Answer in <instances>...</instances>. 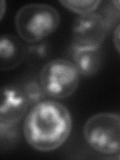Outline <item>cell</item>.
Masks as SVG:
<instances>
[{
  "mask_svg": "<svg viewBox=\"0 0 120 160\" xmlns=\"http://www.w3.org/2000/svg\"><path fill=\"white\" fill-rule=\"evenodd\" d=\"M26 54L30 60H41L48 54V45L46 43L35 44L26 49Z\"/></svg>",
  "mask_w": 120,
  "mask_h": 160,
  "instance_id": "13",
  "label": "cell"
},
{
  "mask_svg": "<svg viewBox=\"0 0 120 160\" xmlns=\"http://www.w3.org/2000/svg\"><path fill=\"white\" fill-rule=\"evenodd\" d=\"M39 82L46 96L64 99L72 95L80 82V73L71 60L56 58L42 67Z\"/></svg>",
  "mask_w": 120,
  "mask_h": 160,
  "instance_id": "4",
  "label": "cell"
},
{
  "mask_svg": "<svg viewBox=\"0 0 120 160\" xmlns=\"http://www.w3.org/2000/svg\"><path fill=\"white\" fill-rule=\"evenodd\" d=\"M113 43L117 52H119V25H116V28L113 33Z\"/></svg>",
  "mask_w": 120,
  "mask_h": 160,
  "instance_id": "14",
  "label": "cell"
},
{
  "mask_svg": "<svg viewBox=\"0 0 120 160\" xmlns=\"http://www.w3.org/2000/svg\"><path fill=\"white\" fill-rule=\"evenodd\" d=\"M60 24V15L53 6L30 3L19 8L15 28L19 37L28 43H38L51 35Z\"/></svg>",
  "mask_w": 120,
  "mask_h": 160,
  "instance_id": "2",
  "label": "cell"
},
{
  "mask_svg": "<svg viewBox=\"0 0 120 160\" xmlns=\"http://www.w3.org/2000/svg\"><path fill=\"white\" fill-rule=\"evenodd\" d=\"M26 47L14 35H0V70L11 71L23 62Z\"/></svg>",
  "mask_w": 120,
  "mask_h": 160,
  "instance_id": "8",
  "label": "cell"
},
{
  "mask_svg": "<svg viewBox=\"0 0 120 160\" xmlns=\"http://www.w3.org/2000/svg\"><path fill=\"white\" fill-rule=\"evenodd\" d=\"M28 108V100L20 86L8 84L0 87V121L19 123Z\"/></svg>",
  "mask_w": 120,
  "mask_h": 160,
  "instance_id": "6",
  "label": "cell"
},
{
  "mask_svg": "<svg viewBox=\"0 0 120 160\" xmlns=\"http://www.w3.org/2000/svg\"><path fill=\"white\" fill-rule=\"evenodd\" d=\"M107 31L106 25L97 12L80 15L72 25L73 42L84 46H100Z\"/></svg>",
  "mask_w": 120,
  "mask_h": 160,
  "instance_id": "5",
  "label": "cell"
},
{
  "mask_svg": "<svg viewBox=\"0 0 120 160\" xmlns=\"http://www.w3.org/2000/svg\"><path fill=\"white\" fill-rule=\"evenodd\" d=\"M83 136L92 149L104 155H119L120 116L101 112L88 118L83 126Z\"/></svg>",
  "mask_w": 120,
  "mask_h": 160,
  "instance_id": "3",
  "label": "cell"
},
{
  "mask_svg": "<svg viewBox=\"0 0 120 160\" xmlns=\"http://www.w3.org/2000/svg\"><path fill=\"white\" fill-rule=\"evenodd\" d=\"M20 141L19 123L0 121V151H6L17 146Z\"/></svg>",
  "mask_w": 120,
  "mask_h": 160,
  "instance_id": "9",
  "label": "cell"
},
{
  "mask_svg": "<svg viewBox=\"0 0 120 160\" xmlns=\"http://www.w3.org/2000/svg\"><path fill=\"white\" fill-rule=\"evenodd\" d=\"M69 55L79 73L84 76H93L101 67L100 46H84L73 42L69 49Z\"/></svg>",
  "mask_w": 120,
  "mask_h": 160,
  "instance_id": "7",
  "label": "cell"
},
{
  "mask_svg": "<svg viewBox=\"0 0 120 160\" xmlns=\"http://www.w3.org/2000/svg\"><path fill=\"white\" fill-rule=\"evenodd\" d=\"M23 92L26 96L29 106L30 105H35L39 102L43 101L46 97V94L43 91V89L40 85V82L37 80H29V81H25L21 86Z\"/></svg>",
  "mask_w": 120,
  "mask_h": 160,
  "instance_id": "11",
  "label": "cell"
},
{
  "mask_svg": "<svg viewBox=\"0 0 120 160\" xmlns=\"http://www.w3.org/2000/svg\"><path fill=\"white\" fill-rule=\"evenodd\" d=\"M102 4H103V7L97 13L103 19L105 25H106L107 30H109L110 27L113 26L114 24L118 25L119 16H120L119 2L118 1H107L104 3L102 2Z\"/></svg>",
  "mask_w": 120,
  "mask_h": 160,
  "instance_id": "12",
  "label": "cell"
},
{
  "mask_svg": "<svg viewBox=\"0 0 120 160\" xmlns=\"http://www.w3.org/2000/svg\"><path fill=\"white\" fill-rule=\"evenodd\" d=\"M102 1L100 0H81V1H74V0H60L59 3L66 7L68 10L75 12L79 15H86L93 13L96 10Z\"/></svg>",
  "mask_w": 120,
  "mask_h": 160,
  "instance_id": "10",
  "label": "cell"
},
{
  "mask_svg": "<svg viewBox=\"0 0 120 160\" xmlns=\"http://www.w3.org/2000/svg\"><path fill=\"white\" fill-rule=\"evenodd\" d=\"M72 118L63 104L43 100L32 106L23 124V134L30 147L48 152L59 148L68 139Z\"/></svg>",
  "mask_w": 120,
  "mask_h": 160,
  "instance_id": "1",
  "label": "cell"
},
{
  "mask_svg": "<svg viewBox=\"0 0 120 160\" xmlns=\"http://www.w3.org/2000/svg\"><path fill=\"white\" fill-rule=\"evenodd\" d=\"M6 11V2L4 0H0V20H1Z\"/></svg>",
  "mask_w": 120,
  "mask_h": 160,
  "instance_id": "15",
  "label": "cell"
}]
</instances>
